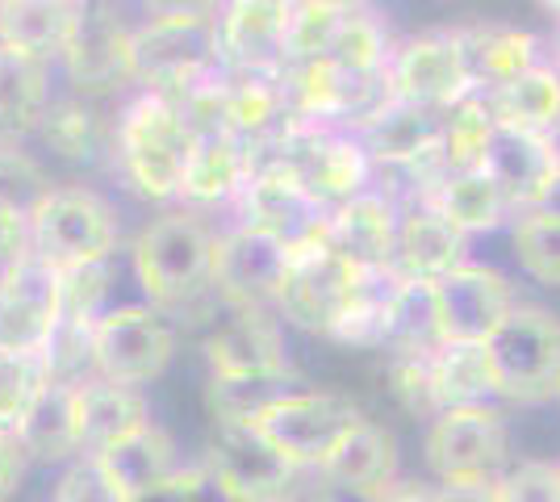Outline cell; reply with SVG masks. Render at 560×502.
<instances>
[{
  "mask_svg": "<svg viewBox=\"0 0 560 502\" xmlns=\"http://www.w3.org/2000/svg\"><path fill=\"white\" fill-rule=\"evenodd\" d=\"M197 143V130L167 93H139L114 121L117 167L151 201L180 197Z\"/></svg>",
  "mask_w": 560,
  "mask_h": 502,
  "instance_id": "1",
  "label": "cell"
},
{
  "mask_svg": "<svg viewBox=\"0 0 560 502\" xmlns=\"http://www.w3.org/2000/svg\"><path fill=\"white\" fill-rule=\"evenodd\" d=\"M130 260H135V277L151 306L160 311L192 306L206 293H213L218 235L192 210L164 214L135 240Z\"/></svg>",
  "mask_w": 560,
  "mask_h": 502,
  "instance_id": "2",
  "label": "cell"
},
{
  "mask_svg": "<svg viewBox=\"0 0 560 502\" xmlns=\"http://www.w3.org/2000/svg\"><path fill=\"white\" fill-rule=\"evenodd\" d=\"M222 63V34L213 13L160 9L130 34V68L142 93H176Z\"/></svg>",
  "mask_w": 560,
  "mask_h": 502,
  "instance_id": "3",
  "label": "cell"
},
{
  "mask_svg": "<svg viewBox=\"0 0 560 502\" xmlns=\"http://www.w3.org/2000/svg\"><path fill=\"white\" fill-rule=\"evenodd\" d=\"M506 402L536 407L560 394V318L544 306H514L506 323L486 339Z\"/></svg>",
  "mask_w": 560,
  "mask_h": 502,
  "instance_id": "4",
  "label": "cell"
},
{
  "mask_svg": "<svg viewBox=\"0 0 560 502\" xmlns=\"http://www.w3.org/2000/svg\"><path fill=\"white\" fill-rule=\"evenodd\" d=\"M117 214L101 192L84 185L55 189L43 210L30 218V252L59 268H84V264H109L117 252Z\"/></svg>",
  "mask_w": 560,
  "mask_h": 502,
  "instance_id": "5",
  "label": "cell"
},
{
  "mask_svg": "<svg viewBox=\"0 0 560 502\" xmlns=\"http://www.w3.org/2000/svg\"><path fill=\"white\" fill-rule=\"evenodd\" d=\"M364 268H355L348 256H339L327 243V235L293 247L289 272L277 293V311L284 323L302 327L310 335H335L339 318L348 314L351 297L360 289Z\"/></svg>",
  "mask_w": 560,
  "mask_h": 502,
  "instance_id": "6",
  "label": "cell"
},
{
  "mask_svg": "<svg viewBox=\"0 0 560 502\" xmlns=\"http://www.w3.org/2000/svg\"><path fill=\"white\" fill-rule=\"evenodd\" d=\"M355 423H364V410H360V402L351 394H343V389H314V385H302V389L284 394L280 402H272L256 419V428L298 469H318L330 448Z\"/></svg>",
  "mask_w": 560,
  "mask_h": 502,
  "instance_id": "7",
  "label": "cell"
},
{
  "mask_svg": "<svg viewBox=\"0 0 560 502\" xmlns=\"http://www.w3.org/2000/svg\"><path fill=\"white\" fill-rule=\"evenodd\" d=\"M206 465L234 502H293L305 474L256 423H213Z\"/></svg>",
  "mask_w": 560,
  "mask_h": 502,
  "instance_id": "8",
  "label": "cell"
},
{
  "mask_svg": "<svg viewBox=\"0 0 560 502\" xmlns=\"http://www.w3.org/2000/svg\"><path fill=\"white\" fill-rule=\"evenodd\" d=\"M176 352V331L167 314L151 302L109 306L93 327V369L96 377L126 385L155 382Z\"/></svg>",
  "mask_w": 560,
  "mask_h": 502,
  "instance_id": "9",
  "label": "cell"
},
{
  "mask_svg": "<svg viewBox=\"0 0 560 502\" xmlns=\"http://www.w3.org/2000/svg\"><path fill=\"white\" fill-rule=\"evenodd\" d=\"M427 469L440 481L465 478H498L511 460V428L506 415L486 402V407H456L440 410L422 440Z\"/></svg>",
  "mask_w": 560,
  "mask_h": 502,
  "instance_id": "10",
  "label": "cell"
},
{
  "mask_svg": "<svg viewBox=\"0 0 560 502\" xmlns=\"http://www.w3.org/2000/svg\"><path fill=\"white\" fill-rule=\"evenodd\" d=\"M63 323V268L25 252L0 272V352L47 357Z\"/></svg>",
  "mask_w": 560,
  "mask_h": 502,
  "instance_id": "11",
  "label": "cell"
},
{
  "mask_svg": "<svg viewBox=\"0 0 560 502\" xmlns=\"http://www.w3.org/2000/svg\"><path fill=\"white\" fill-rule=\"evenodd\" d=\"M385 80L397 101L435 105V109H452L456 101L477 93L456 30H431V34H419V38L394 47Z\"/></svg>",
  "mask_w": 560,
  "mask_h": 502,
  "instance_id": "12",
  "label": "cell"
},
{
  "mask_svg": "<svg viewBox=\"0 0 560 502\" xmlns=\"http://www.w3.org/2000/svg\"><path fill=\"white\" fill-rule=\"evenodd\" d=\"M234 206H238L243 226H256L264 235L280 240L284 247H302V243L327 235L330 210L280 164H256L247 189L238 192Z\"/></svg>",
  "mask_w": 560,
  "mask_h": 502,
  "instance_id": "13",
  "label": "cell"
},
{
  "mask_svg": "<svg viewBox=\"0 0 560 502\" xmlns=\"http://www.w3.org/2000/svg\"><path fill=\"white\" fill-rule=\"evenodd\" d=\"M293 247L264 235L256 226H231L218 235V260H213V293L222 306H256L268 311L277 306V293L289 272Z\"/></svg>",
  "mask_w": 560,
  "mask_h": 502,
  "instance_id": "14",
  "label": "cell"
},
{
  "mask_svg": "<svg viewBox=\"0 0 560 502\" xmlns=\"http://www.w3.org/2000/svg\"><path fill=\"white\" fill-rule=\"evenodd\" d=\"M431 285H435L440 331L444 339H460V343H486L506 323V314L518 306L514 285L490 264L468 260Z\"/></svg>",
  "mask_w": 560,
  "mask_h": 502,
  "instance_id": "15",
  "label": "cell"
},
{
  "mask_svg": "<svg viewBox=\"0 0 560 502\" xmlns=\"http://www.w3.org/2000/svg\"><path fill=\"white\" fill-rule=\"evenodd\" d=\"M130 34H135V25L121 22L109 0L84 4L75 38L63 50V68H68L71 84L84 89V93H109V89H121V84H135Z\"/></svg>",
  "mask_w": 560,
  "mask_h": 502,
  "instance_id": "16",
  "label": "cell"
},
{
  "mask_svg": "<svg viewBox=\"0 0 560 502\" xmlns=\"http://www.w3.org/2000/svg\"><path fill=\"white\" fill-rule=\"evenodd\" d=\"M206 364L213 377H247V373L289 369L284 331L268 311L226 306V314L206 335Z\"/></svg>",
  "mask_w": 560,
  "mask_h": 502,
  "instance_id": "17",
  "label": "cell"
},
{
  "mask_svg": "<svg viewBox=\"0 0 560 502\" xmlns=\"http://www.w3.org/2000/svg\"><path fill=\"white\" fill-rule=\"evenodd\" d=\"M293 105L280 68H231L226 63V135L243 139L252 151L272 147L293 126Z\"/></svg>",
  "mask_w": 560,
  "mask_h": 502,
  "instance_id": "18",
  "label": "cell"
},
{
  "mask_svg": "<svg viewBox=\"0 0 560 502\" xmlns=\"http://www.w3.org/2000/svg\"><path fill=\"white\" fill-rule=\"evenodd\" d=\"M298 0H222L218 34L231 68H280Z\"/></svg>",
  "mask_w": 560,
  "mask_h": 502,
  "instance_id": "19",
  "label": "cell"
},
{
  "mask_svg": "<svg viewBox=\"0 0 560 502\" xmlns=\"http://www.w3.org/2000/svg\"><path fill=\"white\" fill-rule=\"evenodd\" d=\"M481 167L498 180V189L506 192L514 214H523V210L539 206V197H544L552 172H557V160H552L548 135L498 121L490 143H486V155H481Z\"/></svg>",
  "mask_w": 560,
  "mask_h": 502,
  "instance_id": "20",
  "label": "cell"
},
{
  "mask_svg": "<svg viewBox=\"0 0 560 502\" xmlns=\"http://www.w3.org/2000/svg\"><path fill=\"white\" fill-rule=\"evenodd\" d=\"M397 226H401V210L369 189L330 210L327 243L355 268H394Z\"/></svg>",
  "mask_w": 560,
  "mask_h": 502,
  "instance_id": "21",
  "label": "cell"
},
{
  "mask_svg": "<svg viewBox=\"0 0 560 502\" xmlns=\"http://www.w3.org/2000/svg\"><path fill=\"white\" fill-rule=\"evenodd\" d=\"M468 264V235L444 218L431 201H419L401 210L397 226V256L394 268L410 281H440L452 268Z\"/></svg>",
  "mask_w": 560,
  "mask_h": 502,
  "instance_id": "22",
  "label": "cell"
},
{
  "mask_svg": "<svg viewBox=\"0 0 560 502\" xmlns=\"http://www.w3.org/2000/svg\"><path fill=\"white\" fill-rule=\"evenodd\" d=\"M327 481L330 490H343L355 499H373L376 490H385L397 478V440L394 431H385L381 423L364 419L335 444L327 460L314 469Z\"/></svg>",
  "mask_w": 560,
  "mask_h": 502,
  "instance_id": "23",
  "label": "cell"
},
{
  "mask_svg": "<svg viewBox=\"0 0 560 502\" xmlns=\"http://www.w3.org/2000/svg\"><path fill=\"white\" fill-rule=\"evenodd\" d=\"M75 407H80L84 453H109L126 435L155 423L139 385L109 382V377H89V382L75 385Z\"/></svg>",
  "mask_w": 560,
  "mask_h": 502,
  "instance_id": "24",
  "label": "cell"
},
{
  "mask_svg": "<svg viewBox=\"0 0 560 502\" xmlns=\"http://www.w3.org/2000/svg\"><path fill=\"white\" fill-rule=\"evenodd\" d=\"M456 34H460V47H465L477 93H493V89L518 80L523 72H532L536 63H544V43L536 34L518 30V25L477 22L460 25Z\"/></svg>",
  "mask_w": 560,
  "mask_h": 502,
  "instance_id": "25",
  "label": "cell"
},
{
  "mask_svg": "<svg viewBox=\"0 0 560 502\" xmlns=\"http://www.w3.org/2000/svg\"><path fill=\"white\" fill-rule=\"evenodd\" d=\"M75 0H4L0 4V47L22 50L30 59H63L80 25Z\"/></svg>",
  "mask_w": 560,
  "mask_h": 502,
  "instance_id": "26",
  "label": "cell"
},
{
  "mask_svg": "<svg viewBox=\"0 0 560 502\" xmlns=\"http://www.w3.org/2000/svg\"><path fill=\"white\" fill-rule=\"evenodd\" d=\"M256 172L252 147L234 135H210L192 151V164L185 172V206H234L238 192L247 189Z\"/></svg>",
  "mask_w": 560,
  "mask_h": 502,
  "instance_id": "27",
  "label": "cell"
},
{
  "mask_svg": "<svg viewBox=\"0 0 560 502\" xmlns=\"http://www.w3.org/2000/svg\"><path fill=\"white\" fill-rule=\"evenodd\" d=\"M431 394H435V407L456 410V407H486L498 402V373H493V360L486 343H460V339H444L431 357Z\"/></svg>",
  "mask_w": 560,
  "mask_h": 502,
  "instance_id": "28",
  "label": "cell"
},
{
  "mask_svg": "<svg viewBox=\"0 0 560 502\" xmlns=\"http://www.w3.org/2000/svg\"><path fill=\"white\" fill-rule=\"evenodd\" d=\"M18 444L30 460L43 465H63L84 453L80 444V407H75V385L71 382H50L38 402L18 428Z\"/></svg>",
  "mask_w": 560,
  "mask_h": 502,
  "instance_id": "29",
  "label": "cell"
},
{
  "mask_svg": "<svg viewBox=\"0 0 560 502\" xmlns=\"http://www.w3.org/2000/svg\"><path fill=\"white\" fill-rule=\"evenodd\" d=\"M50 109V75L43 59L0 47V143L38 135Z\"/></svg>",
  "mask_w": 560,
  "mask_h": 502,
  "instance_id": "30",
  "label": "cell"
},
{
  "mask_svg": "<svg viewBox=\"0 0 560 502\" xmlns=\"http://www.w3.org/2000/svg\"><path fill=\"white\" fill-rule=\"evenodd\" d=\"M444 218H452L465 235H486L498 231L502 222H514V210L506 192L498 189L486 167H465V172H447L444 180L427 197Z\"/></svg>",
  "mask_w": 560,
  "mask_h": 502,
  "instance_id": "31",
  "label": "cell"
},
{
  "mask_svg": "<svg viewBox=\"0 0 560 502\" xmlns=\"http://www.w3.org/2000/svg\"><path fill=\"white\" fill-rule=\"evenodd\" d=\"M302 373L289 364L277 373H247V377H213L206 385V407L213 423H256L264 410L280 402L284 394L302 389Z\"/></svg>",
  "mask_w": 560,
  "mask_h": 502,
  "instance_id": "32",
  "label": "cell"
},
{
  "mask_svg": "<svg viewBox=\"0 0 560 502\" xmlns=\"http://www.w3.org/2000/svg\"><path fill=\"white\" fill-rule=\"evenodd\" d=\"M38 139L50 147V155L68 164H93L101 151H114V126L96 114L89 101L68 96L50 101L47 118L38 126Z\"/></svg>",
  "mask_w": 560,
  "mask_h": 502,
  "instance_id": "33",
  "label": "cell"
},
{
  "mask_svg": "<svg viewBox=\"0 0 560 502\" xmlns=\"http://www.w3.org/2000/svg\"><path fill=\"white\" fill-rule=\"evenodd\" d=\"M486 96H490L498 121H506V126H523L536 135H552L560 126V68L552 63H536L532 72H523L518 80Z\"/></svg>",
  "mask_w": 560,
  "mask_h": 502,
  "instance_id": "34",
  "label": "cell"
},
{
  "mask_svg": "<svg viewBox=\"0 0 560 502\" xmlns=\"http://www.w3.org/2000/svg\"><path fill=\"white\" fill-rule=\"evenodd\" d=\"M105 456V465L117 474V481L135 494V502L147 499L151 490H160L176 469H180V460H176V444H172V435H167L160 423H147L142 431L135 435H126L121 444H114Z\"/></svg>",
  "mask_w": 560,
  "mask_h": 502,
  "instance_id": "35",
  "label": "cell"
},
{
  "mask_svg": "<svg viewBox=\"0 0 560 502\" xmlns=\"http://www.w3.org/2000/svg\"><path fill=\"white\" fill-rule=\"evenodd\" d=\"M401 281L406 277L397 268H364L360 289H355L348 314L339 318L330 339L355 343V348H385V331H389V314H394Z\"/></svg>",
  "mask_w": 560,
  "mask_h": 502,
  "instance_id": "36",
  "label": "cell"
},
{
  "mask_svg": "<svg viewBox=\"0 0 560 502\" xmlns=\"http://www.w3.org/2000/svg\"><path fill=\"white\" fill-rule=\"evenodd\" d=\"M498 114H493L490 96L472 93L465 101H456L444 114V135L435 147V167H440V180L447 172H465V167H481L486 143H490Z\"/></svg>",
  "mask_w": 560,
  "mask_h": 502,
  "instance_id": "37",
  "label": "cell"
},
{
  "mask_svg": "<svg viewBox=\"0 0 560 502\" xmlns=\"http://www.w3.org/2000/svg\"><path fill=\"white\" fill-rule=\"evenodd\" d=\"M440 343H444V331H440V311H435V285L406 277L397 289L394 314H389V331H385L389 357H431Z\"/></svg>",
  "mask_w": 560,
  "mask_h": 502,
  "instance_id": "38",
  "label": "cell"
},
{
  "mask_svg": "<svg viewBox=\"0 0 560 502\" xmlns=\"http://www.w3.org/2000/svg\"><path fill=\"white\" fill-rule=\"evenodd\" d=\"M335 68H343L351 75H385L389 59H394V43H389V30L376 17L369 4L351 0L348 17L339 25V38L327 55Z\"/></svg>",
  "mask_w": 560,
  "mask_h": 502,
  "instance_id": "39",
  "label": "cell"
},
{
  "mask_svg": "<svg viewBox=\"0 0 560 502\" xmlns=\"http://www.w3.org/2000/svg\"><path fill=\"white\" fill-rule=\"evenodd\" d=\"M511 247L518 268L539 285L560 289V214L523 210L511 222Z\"/></svg>",
  "mask_w": 560,
  "mask_h": 502,
  "instance_id": "40",
  "label": "cell"
},
{
  "mask_svg": "<svg viewBox=\"0 0 560 502\" xmlns=\"http://www.w3.org/2000/svg\"><path fill=\"white\" fill-rule=\"evenodd\" d=\"M348 9L351 0H298L293 22H289V38H284V63L327 59Z\"/></svg>",
  "mask_w": 560,
  "mask_h": 502,
  "instance_id": "41",
  "label": "cell"
},
{
  "mask_svg": "<svg viewBox=\"0 0 560 502\" xmlns=\"http://www.w3.org/2000/svg\"><path fill=\"white\" fill-rule=\"evenodd\" d=\"M55 382L47 357L30 352H0V431L18 435L22 419L38 402V394Z\"/></svg>",
  "mask_w": 560,
  "mask_h": 502,
  "instance_id": "42",
  "label": "cell"
},
{
  "mask_svg": "<svg viewBox=\"0 0 560 502\" xmlns=\"http://www.w3.org/2000/svg\"><path fill=\"white\" fill-rule=\"evenodd\" d=\"M50 192V176L34 155H25L22 143H0V206L34 218Z\"/></svg>",
  "mask_w": 560,
  "mask_h": 502,
  "instance_id": "43",
  "label": "cell"
},
{
  "mask_svg": "<svg viewBox=\"0 0 560 502\" xmlns=\"http://www.w3.org/2000/svg\"><path fill=\"white\" fill-rule=\"evenodd\" d=\"M50 502H135V494L117 481L101 453H80L55 481Z\"/></svg>",
  "mask_w": 560,
  "mask_h": 502,
  "instance_id": "44",
  "label": "cell"
},
{
  "mask_svg": "<svg viewBox=\"0 0 560 502\" xmlns=\"http://www.w3.org/2000/svg\"><path fill=\"white\" fill-rule=\"evenodd\" d=\"M502 502H560V460H518L498 478Z\"/></svg>",
  "mask_w": 560,
  "mask_h": 502,
  "instance_id": "45",
  "label": "cell"
},
{
  "mask_svg": "<svg viewBox=\"0 0 560 502\" xmlns=\"http://www.w3.org/2000/svg\"><path fill=\"white\" fill-rule=\"evenodd\" d=\"M389 394L397 398V407L422 415V419H435V394H431V369L427 357H389Z\"/></svg>",
  "mask_w": 560,
  "mask_h": 502,
  "instance_id": "46",
  "label": "cell"
},
{
  "mask_svg": "<svg viewBox=\"0 0 560 502\" xmlns=\"http://www.w3.org/2000/svg\"><path fill=\"white\" fill-rule=\"evenodd\" d=\"M139 502H234V499L222 490V481L213 478L210 465L201 460V465H180L160 490H151Z\"/></svg>",
  "mask_w": 560,
  "mask_h": 502,
  "instance_id": "47",
  "label": "cell"
},
{
  "mask_svg": "<svg viewBox=\"0 0 560 502\" xmlns=\"http://www.w3.org/2000/svg\"><path fill=\"white\" fill-rule=\"evenodd\" d=\"M25 252H30V218L0 206V272L22 260Z\"/></svg>",
  "mask_w": 560,
  "mask_h": 502,
  "instance_id": "48",
  "label": "cell"
},
{
  "mask_svg": "<svg viewBox=\"0 0 560 502\" xmlns=\"http://www.w3.org/2000/svg\"><path fill=\"white\" fill-rule=\"evenodd\" d=\"M502 478V474H498ZM498 478H465V481H440V502H502Z\"/></svg>",
  "mask_w": 560,
  "mask_h": 502,
  "instance_id": "49",
  "label": "cell"
},
{
  "mask_svg": "<svg viewBox=\"0 0 560 502\" xmlns=\"http://www.w3.org/2000/svg\"><path fill=\"white\" fill-rule=\"evenodd\" d=\"M22 444H18V435H9V431H0V502L13 499V490H18V481H22Z\"/></svg>",
  "mask_w": 560,
  "mask_h": 502,
  "instance_id": "50",
  "label": "cell"
},
{
  "mask_svg": "<svg viewBox=\"0 0 560 502\" xmlns=\"http://www.w3.org/2000/svg\"><path fill=\"white\" fill-rule=\"evenodd\" d=\"M364 502H440V486H422V481H401L394 478L385 490H376Z\"/></svg>",
  "mask_w": 560,
  "mask_h": 502,
  "instance_id": "51",
  "label": "cell"
},
{
  "mask_svg": "<svg viewBox=\"0 0 560 502\" xmlns=\"http://www.w3.org/2000/svg\"><path fill=\"white\" fill-rule=\"evenodd\" d=\"M536 210H552V214H560V167L552 172V180H548V189H544Z\"/></svg>",
  "mask_w": 560,
  "mask_h": 502,
  "instance_id": "52",
  "label": "cell"
},
{
  "mask_svg": "<svg viewBox=\"0 0 560 502\" xmlns=\"http://www.w3.org/2000/svg\"><path fill=\"white\" fill-rule=\"evenodd\" d=\"M548 143H552V160H557V167H560V126L548 135Z\"/></svg>",
  "mask_w": 560,
  "mask_h": 502,
  "instance_id": "53",
  "label": "cell"
},
{
  "mask_svg": "<svg viewBox=\"0 0 560 502\" xmlns=\"http://www.w3.org/2000/svg\"><path fill=\"white\" fill-rule=\"evenodd\" d=\"M539 4H544V9L552 13V17H560V0H539Z\"/></svg>",
  "mask_w": 560,
  "mask_h": 502,
  "instance_id": "54",
  "label": "cell"
},
{
  "mask_svg": "<svg viewBox=\"0 0 560 502\" xmlns=\"http://www.w3.org/2000/svg\"><path fill=\"white\" fill-rule=\"evenodd\" d=\"M75 4H80V9H84V4H101V0H75Z\"/></svg>",
  "mask_w": 560,
  "mask_h": 502,
  "instance_id": "55",
  "label": "cell"
},
{
  "mask_svg": "<svg viewBox=\"0 0 560 502\" xmlns=\"http://www.w3.org/2000/svg\"><path fill=\"white\" fill-rule=\"evenodd\" d=\"M557 402H560V394H557Z\"/></svg>",
  "mask_w": 560,
  "mask_h": 502,
  "instance_id": "56",
  "label": "cell"
},
{
  "mask_svg": "<svg viewBox=\"0 0 560 502\" xmlns=\"http://www.w3.org/2000/svg\"><path fill=\"white\" fill-rule=\"evenodd\" d=\"M0 4H4V0H0Z\"/></svg>",
  "mask_w": 560,
  "mask_h": 502,
  "instance_id": "57",
  "label": "cell"
}]
</instances>
